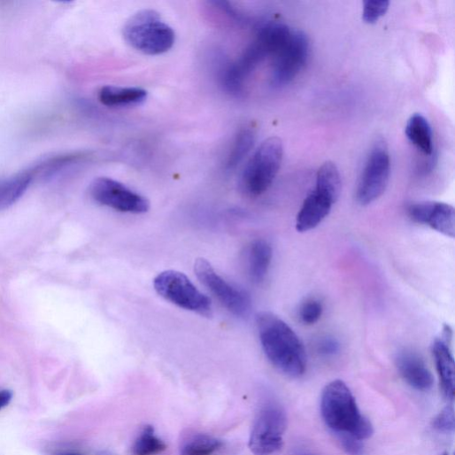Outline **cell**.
<instances>
[{
	"instance_id": "cell-1",
	"label": "cell",
	"mask_w": 455,
	"mask_h": 455,
	"mask_svg": "<svg viewBox=\"0 0 455 455\" xmlns=\"http://www.w3.org/2000/svg\"><path fill=\"white\" fill-rule=\"evenodd\" d=\"M257 325L262 348L271 363L290 377L302 376L307 367V354L297 333L268 312L258 316Z\"/></svg>"
},
{
	"instance_id": "cell-2",
	"label": "cell",
	"mask_w": 455,
	"mask_h": 455,
	"mask_svg": "<svg viewBox=\"0 0 455 455\" xmlns=\"http://www.w3.org/2000/svg\"><path fill=\"white\" fill-rule=\"evenodd\" d=\"M321 414L327 426L341 440L363 441L373 434L371 422L361 413L346 383L335 380L328 383L321 397Z\"/></svg>"
},
{
	"instance_id": "cell-3",
	"label": "cell",
	"mask_w": 455,
	"mask_h": 455,
	"mask_svg": "<svg viewBox=\"0 0 455 455\" xmlns=\"http://www.w3.org/2000/svg\"><path fill=\"white\" fill-rule=\"evenodd\" d=\"M123 37L131 48L148 56L163 55L175 42L173 28L151 10H144L132 16L124 26Z\"/></svg>"
},
{
	"instance_id": "cell-4",
	"label": "cell",
	"mask_w": 455,
	"mask_h": 455,
	"mask_svg": "<svg viewBox=\"0 0 455 455\" xmlns=\"http://www.w3.org/2000/svg\"><path fill=\"white\" fill-rule=\"evenodd\" d=\"M283 154L279 137H270L258 148L243 174V188L248 195L259 197L269 189L281 169Z\"/></svg>"
},
{
	"instance_id": "cell-5",
	"label": "cell",
	"mask_w": 455,
	"mask_h": 455,
	"mask_svg": "<svg viewBox=\"0 0 455 455\" xmlns=\"http://www.w3.org/2000/svg\"><path fill=\"white\" fill-rule=\"evenodd\" d=\"M288 417L284 408L274 401L266 403L258 412L250 437L254 455H274L283 446Z\"/></svg>"
},
{
	"instance_id": "cell-6",
	"label": "cell",
	"mask_w": 455,
	"mask_h": 455,
	"mask_svg": "<svg viewBox=\"0 0 455 455\" xmlns=\"http://www.w3.org/2000/svg\"><path fill=\"white\" fill-rule=\"evenodd\" d=\"M153 285L156 292L173 305L200 316H212L210 299L183 274L176 271L163 272L155 278Z\"/></svg>"
},
{
	"instance_id": "cell-7",
	"label": "cell",
	"mask_w": 455,
	"mask_h": 455,
	"mask_svg": "<svg viewBox=\"0 0 455 455\" xmlns=\"http://www.w3.org/2000/svg\"><path fill=\"white\" fill-rule=\"evenodd\" d=\"M389 176V148L386 142L380 138L374 143L359 178L356 190L357 202L366 206L380 198L387 189Z\"/></svg>"
},
{
	"instance_id": "cell-8",
	"label": "cell",
	"mask_w": 455,
	"mask_h": 455,
	"mask_svg": "<svg viewBox=\"0 0 455 455\" xmlns=\"http://www.w3.org/2000/svg\"><path fill=\"white\" fill-rule=\"evenodd\" d=\"M194 271L199 281L228 311L238 318H246L251 314L252 301L250 295L226 281L208 261L197 259Z\"/></svg>"
},
{
	"instance_id": "cell-9",
	"label": "cell",
	"mask_w": 455,
	"mask_h": 455,
	"mask_svg": "<svg viewBox=\"0 0 455 455\" xmlns=\"http://www.w3.org/2000/svg\"><path fill=\"white\" fill-rule=\"evenodd\" d=\"M89 193L99 204L121 212L141 214L150 209V201L145 197L109 177L94 180Z\"/></svg>"
},
{
	"instance_id": "cell-10",
	"label": "cell",
	"mask_w": 455,
	"mask_h": 455,
	"mask_svg": "<svg viewBox=\"0 0 455 455\" xmlns=\"http://www.w3.org/2000/svg\"><path fill=\"white\" fill-rule=\"evenodd\" d=\"M310 55V41L302 31H293L289 43L274 57L272 84L281 88L291 83L305 68Z\"/></svg>"
},
{
	"instance_id": "cell-11",
	"label": "cell",
	"mask_w": 455,
	"mask_h": 455,
	"mask_svg": "<svg viewBox=\"0 0 455 455\" xmlns=\"http://www.w3.org/2000/svg\"><path fill=\"white\" fill-rule=\"evenodd\" d=\"M409 217L415 222L449 238L455 235V211L452 205L437 201H420L407 207Z\"/></svg>"
},
{
	"instance_id": "cell-12",
	"label": "cell",
	"mask_w": 455,
	"mask_h": 455,
	"mask_svg": "<svg viewBox=\"0 0 455 455\" xmlns=\"http://www.w3.org/2000/svg\"><path fill=\"white\" fill-rule=\"evenodd\" d=\"M335 201L327 194L314 189L304 201L296 220L298 233L314 230L330 213Z\"/></svg>"
},
{
	"instance_id": "cell-13",
	"label": "cell",
	"mask_w": 455,
	"mask_h": 455,
	"mask_svg": "<svg viewBox=\"0 0 455 455\" xmlns=\"http://www.w3.org/2000/svg\"><path fill=\"white\" fill-rule=\"evenodd\" d=\"M396 365L402 378L412 388L427 391L431 389L434 380L423 359L411 350L400 351L396 358Z\"/></svg>"
},
{
	"instance_id": "cell-14",
	"label": "cell",
	"mask_w": 455,
	"mask_h": 455,
	"mask_svg": "<svg viewBox=\"0 0 455 455\" xmlns=\"http://www.w3.org/2000/svg\"><path fill=\"white\" fill-rule=\"evenodd\" d=\"M451 331L445 327L441 337L436 338L432 345L436 372L439 377L442 390L445 397L451 400L454 397V359L449 346Z\"/></svg>"
},
{
	"instance_id": "cell-15",
	"label": "cell",
	"mask_w": 455,
	"mask_h": 455,
	"mask_svg": "<svg viewBox=\"0 0 455 455\" xmlns=\"http://www.w3.org/2000/svg\"><path fill=\"white\" fill-rule=\"evenodd\" d=\"M274 257L273 248L265 240H256L247 251V270L251 280L260 284L266 279Z\"/></svg>"
},
{
	"instance_id": "cell-16",
	"label": "cell",
	"mask_w": 455,
	"mask_h": 455,
	"mask_svg": "<svg viewBox=\"0 0 455 455\" xmlns=\"http://www.w3.org/2000/svg\"><path fill=\"white\" fill-rule=\"evenodd\" d=\"M292 34L293 30L286 24L272 21L259 29L255 42L267 57L274 58L289 43Z\"/></svg>"
},
{
	"instance_id": "cell-17",
	"label": "cell",
	"mask_w": 455,
	"mask_h": 455,
	"mask_svg": "<svg viewBox=\"0 0 455 455\" xmlns=\"http://www.w3.org/2000/svg\"><path fill=\"white\" fill-rule=\"evenodd\" d=\"M36 176L34 168L0 180V211L15 204L27 192Z\"/></svg>"
},
{
	"instance_id": "cell-18",
	"label": "cell",
	"mask_w": 455,
	"mask_h": 455,
	"mask_svg": "<svg viewBox=\"0 0 455 455\" xmlns=\"http://www.w3.org/2000/svg\"><path fill=\"white\" fill-rule=\"evenodd\" d=\"M148 93L141 88L132 87H103L98 92L99 102L107 107H129L143 104Z\"/></svg>"
},
{
	"instance_id": "cell-19",
	"label": "cell",
	"mask_w": 455,
	"mask_h": 455,
	"mask_svg": "<svg viewBox=\"0 0 455 455\" xmlns=\"http://www.w3.org/2000/svg\"><path fill=\"white\" fill-rule=\"evenodd\" d=\"M407 139L426 157L434 151L433 134L428 120L421 114L415 113L410 117L405 126Z\"/></svg>"
},
{
	"instance_id": "cell-20",
	"label": "cell",
	"mask_w": 455,
	"mask_h": 455,
	"mask_svg": "<svg viewBox=\"0 0 455 455\" xmlns=\"http://www.w3.org/2000/svg\"><path fill=\"white\" fill-rule=\"evenodd\" d=\"M257 132L255 127L246 126L238 132L232 150L227 159V168H236L250 154L255 145Z\"/></svg>"
},
{
	"instance_id": "cell-21",
	"label": "cell",
	"mask_w": 455,
	"mask_h": 455,
	"mask_svg": "<svg viewBox=\"0 0 455 455\" xmlns=\"http://www.w3.org/2000/svg\"><path fill=\"white\" fill-rule=\"evenodd\" d=\"M315 189L337 201L342 190V180L339 169L334 162L327 161L320 167Z\"/></svg>"
},
{
	"instance_id": "cell-22",
	"label": "cell",
	"mask_w": 455,
	"mask_h": 455,
	"mask_svg": "<svg viewBox=\"0 0 455 455\" xmlns=\"http://www.w3.org/2000/svg\"><path fill=\"white\" fill-rule=\"evenodd\" d=\"M222 444V441L214 436L206 434H197L182 445L180 455H212Z\"/></svg>"
},
{
	"instance_id": "cell-23",
	"label": "cell",
	"mask_w": 455,
	"mask_h": 455,
	"mask_svg": "<svg viewBox=\"0 0 455 455\" xmlns=\"http://www.w3.org/2000/svg\"><path fill=\"white\" fill-rule=\"evenodd\" d=\"M166 449V444L155 433L152 426H146L135 440L133 455H157Z\"/></svg>"
},
{
	"instance_id": "cell-24",
	"label": "cell",
	"mask_w": 455,
	"mask_h": 455,
	"mask_svg": "<svg viewBox=\"0 0 455 455\" xmlns=\"http://www.w3.org/2000/svg\"><path fill=\"white\" fill-rule=\"evenodd\" d=\"M323 312L324 307L322 303L316 298H310L301 305L299 317L304 324L312 326L320 321Z\"/></svg>"
},
{
	"instance_id": "cell-25",
	"label": "cell",
	"mask_w": 455,
	"mask_h": 455,
	"mask_svg": "<svg viewBox=\"0 0 455 455\" xmlns=\"http://www.w3.org/2000/svg\"><path fill=\"white\" fill-rule=\"evenodd\" d=\"M389 7L388 0H367L364 2L362 19L366 24H375L387 13Z\"/></svg>"
},
{
	"instance_id": "cell-26",
	"label": "cell",
	"mask_w": 455,
	"mask_h": 455,
	"mask_svg": "<svg viewBox=\"0 0 455 455\" xmlns=\"http://www.w3.org/2000/svg\"><path fill=\"white\" fill-rule=\"evenodd\" d=\"M433 428L440 433L450 434L454 431V410L452 406L444 407L433 420Z\"/></svg>"
},
{
	"instance_id": "cell-27",
	"label": "cell",
	"mask_w": 455,
	"mask_h": 455,
	"mask_svg": "<svg viewBox=\"0 0 455 455\" xmlns=\"http://www.w3.org/2000/svg\"><path fill=\"white\" fill-rule=\"evenodd\" d=\"M318 351L324 357H333L340 351V344L334 337L326 336L320 340L317 345Z\"/></svg>"
},
{
	"instance_id": "cell-28",
	"label": "cell",
	"mask_w": 455,
	"mask_h": 455,
	"mask_svg": "<svg viewBox=\"0 0 455 455\" xmlns=\"http://www.w3.org/2000/svg\"><path fill=\"white\" fill-rule=\"evenodd\" d=\"M13 397L12 391L9 389H0V411L8 406Z\"/></svg>"
},
{
	"instance_id": "cell-29",
	"label": "cell",
	"mask_w": 455,
	"mask_h": 455,
	"mask_svg": "<svg viewBox=\"0 0 455 455\" xmlns=\"http://www.w3.org/2000/svg\"><path fill=\"white\" fill-rule=\"evenodd\" d=\"M52 455H85L81 451L73 448L58 447L52 451Z\"/></svg>"
},
{
	"instance_id": "cell-30",
	"label": "cell",
	"mask_w": 455,
	"mask_h": 455,
	"mask_svg": "<svg viewBox=\"0 0 455 455\" xmlns=\"http://www.w3.org/2000/svg\"><path fill=\"white\" fill-rule=\"evenodd\" d=\"M97 455H113V454H112L111 452H109L107 451H102Z\"/></svg>"
},
{
	"instance_id": "cell-31",
	"label": "cell",
	"mask_w": 455,
	"mask_h": 455,
	"mask_svg": "<svg viewBox=\"0 0 455 455\" xmlns=\"http://www.w3.org/2000/svg\"><path fill=\"white\" fill-rule=\"evenodd\" d=\"M443 455H449V454H447V453H444V454H443Z\"/></svg>"
}]
</instances>
